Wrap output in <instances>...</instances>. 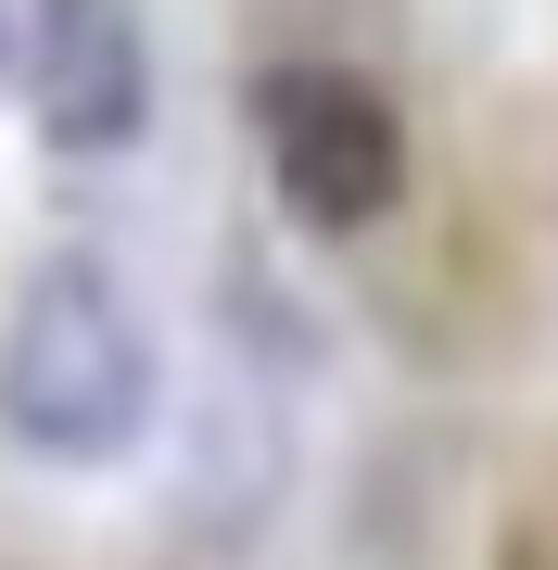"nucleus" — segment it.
I'll list each match as a JSON object with an SVG mask.
<instances>
[{
	"mask_svg": "<svg viewBox=\"0 0 558 570\" xmlns=\"http://www.w3.org/2000/svg\"><path fill=\"white\" fill-rule=\"evenodd\" d=\"M0 431L51 469H115L153 431V330L102 254H39L0 305Z\"/></svg>",
	"mask_w": 558,
	"mask_h": 570,
	"instance_id": "nucleus-1",
	"label": "nucleus"
},
{
	"mask_svg": "<svg viewBox=\"0 0 558 570\" xmlns=\"http://www.w3.org/2000/svg\"><path fill=\"white\" fill-rule=\"evenodd\" d=\"M254 153H267L280 204L331 242H355L407 204V115L355 63H267L254 77Z\"/></svg>",
	"mask_w": 558,
	"mask_h": 570,
	"instance_id": "nucleus-2",
	"label": "nucleus"
},
{
	"mask_svg": "<svg viewBox=\"0 0 558 570\" xmlns=\"http://www.w3.org/2000/svg\"><path fill=\"white\" fill-rule=\"evenodd\" d=\"M26 115H39L51 153H140V127H153L140 0H39V26H26Z\"/></svg>",
	"mask_w": 558,
	"mask_h": 570,
	"instance_id": "nucleus-3",
	"label": "nucleus"
}]
</instances>
